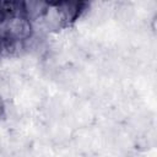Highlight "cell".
Here are the masks:
<instances>
[{"mask_svg": "<svg viewBox=\"0 0 157 157\" xmlns=\"http://www.w3.org/2000/svg\"><path fill=\"white\" fill-rule=\"evenodd\" d=\"M48 7H49V4L44 2V1H25V2H22L23 16L29 22L40 20L45 15Z\"/></svg>", "mask_w": 157, "mask_h": 157, "instance_id": "1", "label": "cell"}]
</instances>
